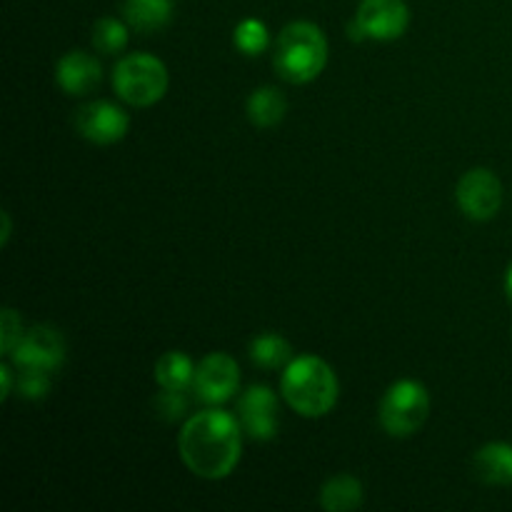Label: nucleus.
Masks as SVG:
<instances>
[{
    "label": "nucleus",
    "mask_w": 512,
    "mask_h": 512,
    "mask_svg": "<svg viewBox=\"0 0 512 512\" xmlns=\"http://www.w3.org/2000/svg\"><path fill=\"white\" fill-rule=\"evenodd\" d=\"M185 468L203 480H223L238 468L243 440L240 423L218 408L195 413L185 420L178 438Z\"/></svg>",
    "instance_id": "1"
},
{
    "label": "nucleus",
    "mask_w": 512,
    "mask_h": 512,
    "mask_svg": "<svg viewBox=\"0 0 512 512\" xmlns=\"http://www.w3.org/2000/svg\"><path fill=\"white\" fill-rule=\"evenodd\" d=\"M280 393L285 403L303 418H323L338 403L340 385L325 360L315 355H300L285 368Z\"/></svg>",
    "instance_id": "2"
},
{
    "label": "nucleus",
    "mask_w": 512,
    "mask_h": 512,
    "mask_svg": "<svg viewBox=\"0 0 512 512\" xmlns=\"http://www.w3.org/2000/svg\"><path fill=\"white\" fill-rule=\"evenodd\" d=\"M328 65V40L315 23L295 20L283 28L275 48V68L288 83L303 85L318 78Z\"/></svg>",
    "instance_id": "3"
},
{
    "label": "nucleus",
    "mask_w": 512,
    "mask_h": 512,
    "mask_svg": "<svg viewBox=\"0 0 512 512\" xmlns=\"http://www.w3.org/2000/svg\"><path fill=\"white\" fill-rule=\"evenodd\" d=\"M113 88L128 105L150 108L168 93V68L150 53H130L115 65Z\"/></svg>",
    "instance_id": "4"
},
{
    "label": "nucleus",
    "mask_w": 512,
    "mask_h": 512,
    "mask_svg": "<svg viewBox=\"0 0 512 512\" xmlns=\"http://www.w3.org/2000/svg\"><path fill=\"white\" fill-rule=\"evenodd\" d=\"M430 415V395L418 380H398L380 400V425L390 438H410Z\"/></svg>",
    "instance_id": "5"
},
{
    "label": "nucleus",
    "mask_w": 512,
    "mask_h": 512,
    "mask_svg": "<svg viewBox=\"0 0 512 512\" xmlns=\"http://www.w3.org/2000/svg\"><path fill=\"white\" fill-rule=\"evenodd\" d=\"M455 198L470 220L485 223V220H493L503 205V183L493 170L473 168L460 178Z\"/></svg>",
    "instance_id": "6"
},
{
    "label": "nucleus",
    "mask_w": 512,
    "mask_h": 512,
    "mask_svg": "<svg viewBox=\"0 0 512 512\" xmlns=\"http://www.w3.org/2000/svg\"><path fill=\"white\" fill-rule=\"evenodd\" d=\"M195 393L203 403L223 405L238 393L240 388V368L235 358L228 353H210L208 358L200 360L195 368Z\"/></svg>",
    "instance_id": "7"
},
{
    "label": "nucleus",
    "mask_w": 512,
    "mask_h": 512,
    "mask_svg": "<svg viewBox=\"0 0 512 512\" xmlns=\"http://www.w3.org/2000/svg\"><path fill=\"white\" fill-rule=\"evenodd\" d=\"M10 358L15 368H38L53 373L65 360V340L53 325H35L15 345Z\"/></svg>",
    "instance_id": "8"
},
{
    "label": "nucleus",
    "mask_w": 512,
    "mask_h": 512,
    "mask_svg": "<svg viewBox=\"0 0 512 512\" xmlns=\"http://www.w3.org/2000/svg\"><path fill=\"white\" fill-rule=\"evenodd\" d=\"M355 23L360 25L365 38L388 43L403 38L410 25V10L405 0H363L358 5Z\"/></svg>",
    "instance_id": "9"
},
{
    "label": "nucleus",
    "mask_w": 512,
    "mask_h": 512,
    "mask_svg": "<svg viewBox=\"0 0 512 512\" xmlns=\"http://www.w3.org/2000/svg\"><path fill=\"white\" fill-rule=\"evenodd\" d=\"M75 128L90 143L113 145L125 138L130 128V118L125 115V110L108 103V100H93V103H85L83 108H78Z\"/></svg>",
    "instance_id": "10"
},
{
    "label": "nucleus",
    "mask_w": 512,
    "mask_h": 512,
    "mask_svg": "<svg viewBox=\"0 0 512 512\" xmlns=\"http://www.w3.org/2000/svg\"><path fill=\"white\" fill-rule=\"evenodd\" d=\"M240 425L253 440H273L278 435V398L268 385H253L238 403Z\"/></svg>",
    "instance_id": "11"
},
{
    "label": "nucleus",
    "mask_w": 512,
    "mask_h": 512,
    "mask_svg": "<svg viewBox=\"0 0 512 512\" xmlns=\"http://www.w3.org/2000/svg\"><path fill=\"white\" fill-rule=\"evenodd\" d=\"M55 80L68 95H88L103 80V68L95 55L83 50H70L55 65Z\"/></svg>",
    "instance_id": "12"
},
{
    "label": "nucleus",
    "mask_w": 512,
    "mask_h": 512,
    "mask_svg": "<svg viewBox=\"0 0 512 512\" xmlns=\"http://www.w3.org/2000/svg\"><path fill=\"white\" fill-rule=\"evenodd\" d=\"M475 473L488 485H512V445L488 443L475 453Z\"/></svg>",
    "instance_id": "13"
},
{
    "label": "nucleus",
    "mask_w": 512,
    "mask_h": 512,
    "mask_svg": "<svg viewBox=\"0 0 512 512\" xmlns=\"http://www.w3.org/2000/svg\"><path fill=\"white\" fill-rule=\"evenodd\" d=\"M245 110L255 128H275L288 113V100L275 85H263L250 93Z\"/></svg>",
    "instance_id": "14"
},
{
    "label": "nucleus",
    "mask_w": 512,
    "mask_h": 512,
    "mask_svg": "<svg viewBox=\"0 0 512 512\" xmlns=\"http://www.w3.org/2000/svg\"><path fill=\"white\" fill-rule=\"evenodd\" d=\"M173 18V0H125V20L140 33H155Z\"/></svg>",
    "instance_id": "15"
},
{
    "label": "nucleus",
    "mask_w": 512,
    "mask_h": 512,
    "mask_svg": "<svg viewBox=\"0 0 512 512\" xmlns=\"http://www.w3.org/2000/svg\"><path fill=\"white\" fill-rule=\"evenodd\" d=\"M363 505V483L353 475H335L320 490V508L328 512H350Z\"/></svg>",
    "instance_id": "16"
},
{
    "label": "nucleus",
    "mask_w": 512,
    "mask_h": 512,
    "mask_svg": "<svg viewBox=\"0 0 512 512\" xmlns=\"http://www.w3.org/2000/svg\"><path fill=\"white\" fill-rule=\"evenodd\" d=\"M195 380V365L185 353L170 350L155 363V383L163 390H188Z\"/></svg>",
    "instance_id": "17"
},
{
    "label": "nucleus",
    "mask_w": 512,
    "mask_h": 512,
    "mask_svg": "<svg viewBox=\"0 0 512 512\" xmlns=\"http://www.w3.org/2000/svg\"><path fill=\"white\" fill-rule=\"evenodd\" d=\"M250 360L263 370H280L293 363V348L278 333H263L250 343Z\"/></svg>",
    "instance_id": "18"
},
{
    "label": "nucleus",
    "mask_w": 512,
    "mask_h": 512,
    "mask_svg": "<svg viewBox=\"0 0 512 512\" xmlns=\"http://www.w3.org/2000/svg\"><path fill=\"white\" fill-rule=\"evenodd\" d=\"M128 45V25L115 18H103L93 28V48L103 55H115Z\"/></svg>",
    "instance_id": "19"
},
{
    "label": "nucleus",
    "mask_w": 512,
    "mask_h": 512,
    "mask_svg": "<svg viewBox=\"0 0 512 512\" xmlns=\"http://www.w3.org/2000/svg\"><path fill=\"white\" fill-rule=\"evenodd\" d=\"M233 43L240 53L250 55V58H253V55L265 53V48H268V43H270L268 28H265L263 20H255V18L243 20V23L235 28Z\"/></svg>",
    "instance_id": "20"
},
{
    "label": "nucleus",
    "mask_w": 512,
    "mask_h": 512,
    "mask_svg": "<svg viewBox=\"0 0 512 512\" xmlns=\"http://www.w3.org/2000/svg\"><path fill=\"white\" fill-rule=\"evenodd\" d=\"M18 393L25 400H43L50 393V373L38 368H18Z\"/></svg>",
    "instance_id": "21"
},
{
    "label": "nucleus",
    "mask_w": 512,
    "mask_h": 512,
    "mask_svg": "<svg viewBox=\"0 0 512 512\" xmlns=\"http://www.w3.org/2000/svg\"><path fill=\"white\" fill-rule=\"evenodd\" d=\"M23 320L15 313L13 308H5L0 315V350L3 355H10L15 350V345L23 340Z\"/></svg>",
    "instance_id": "22"
},
{
    "label": "nucleus",
    "mask_w": 512,
    "mask_h": 512,
    "mask_svg": "<svg viewBox=\"0 0 512 512\" xmlns=\"http://www.w3.org/2000/svg\"><path fill=\"white\" fill-rule=\"evenodd\" d=\"M185 390H165L155 398V408L163 418L168 420H178L183 418L185 410H188V400H185Z\"/></svg>",
    "instance_id": "23"
},
{
    "label": "nucleus",
    "mask_w": 512,
    "mask_h": 512,
    "mask_svg": "<svg viewBox=\"0 0 512 512\" xmlns=\"http://www.w3.org/2000/svg\"><path fill=\"white\" fill-rule=\"evenodd\" d=\"M0 380H3V388H0V400H8L13 393V370L10 365H0Z\"/></svg>",
    "instance_id": "24"
},
{
    "label": "nucleus",
    "mask_w": 512,
    "mask_h": 512,
    "mask_svg": "<svg viewBox=\"0 0 512 512\" xmlns=\"http://www.w3.org/2000/svg\"><path fill=\"white\" fill-rule=\"evenodd\" d=\"M0 218H3V235H0V243L3 245H8V240H10V213H3L0 215Z\"/></svg>",
    "instance_id": "25"
},
{
    "label": "nucleus",
    "mask_w": 512,
    "mask_h": 512,
    "mask_svg": "<svg viewBox=\"0 0 512 512\" xmlns=\"http://www.w3.org/2000/svg\"><path fill=\"white\" fill-rule=\"evenodd\" d=\"M505 290H508V295H510V300H512V263H510V268H508V275H505Z\"/></svg>",
    "instance_id": "26"
}]
</instances>
